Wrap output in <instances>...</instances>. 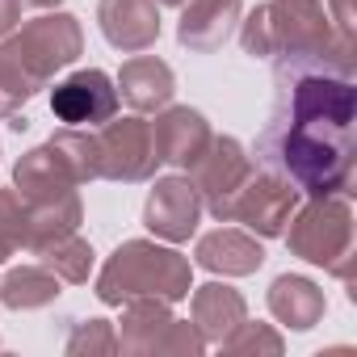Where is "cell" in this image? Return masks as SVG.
Instances as JSON below:
<instances>
[{"mask_svg": "<svg viewBox=\"0 0 357 357\" xmlns=\"http://www.w3.org/2000/svg\"><path fill=\"white\" fill-rule=\"evenodd\" d=\"M357 160V89L349 76L315 68H278V93L265 130L257 135V164L286 176L311 198H353Z\"/></svg>", "mask_w": 357, "mask_h": 357, "instance_id": "1", "label": "cell"}, {"mask_svg": "<svg viewBox=\"0 0 357 357\" xmlns=\"http://www.w3.org/2000/svg\"><path fill=\"white\" fill-rule=\"evenodd\" d=\"M240 47L252 59H273L278 68H315L353 80V38H340L319 0H265L236 26Z\"/></svg>", "mask_w": 357, "mask_h": 357, "instance_id": "2", "label": "cell"}, {"mask_svg": "<svg viewBox=\"0 0 357 357\" xmlns=\"http://www.w3.org/2000/svg\"><path fill=\"white\" fill-rule=\"evenodd\" d=\"M76 172L68 168V160L43 143L30 147L17 164H13V194L26 211V248L38 252L51 240L68 236L80 227L84 206H80V190H76Z\"/></svg>", "mask_w": 357, "mask_h": 357, "instance_id": "3", "label": "cell"}, {"mask_svg": "<svg viewBox=\"0 0 357 357\" xmlns=\"http://www.w3.org/2000/svg\"><path fill=\"white\" fill-rule=\"evenodd\" d=\"M194 290V265L168 244L155 240H126L101 265L93 294L105 307H122L135 294H155L164 303H181Z\"/></svg>", "mask_w": 357, "mask_h": 357, "instance_id": "4", "label": "cell"}, {"mask_svg": "<svg viewBox=\"0 0 357 357\" xmlns=\"http://www.w3.org/2000/svg\"><path fill=\"white\" fill-rule=\"evenodd\" d=\"M286 248L307 261L328 269L336 282L349 286V298H357V244H353V206L349 198H311L307 206H294L290 223H286Z\"/></svg>", "mask_w": 357, "mask_h": 357, "instance_id": "5", "label": "cell"}, {"mask_svg": "<svg viewBox=\"0 0 357 357\" xmlns=\"http://www.w3.org/2000/svg\"><path fill=\"white\" fill-rule=\"evenodd\" d=\"M9 55L22 63V72L34 80V89H47L55 72L72 68L84 51V30L72 13H43L26 26H17L9 38H0Z\"/></svg>", "mask_w": 357, "mask_h": 357, "instance_id": "6", "label": "cell"}, {"mask_svg": "<svg viewBox=\"0 0 357 357\" xmlns=\"http://www.w3.org/2000/svg\"><path fill=\"white\" fill-rule=\"evenodd\" d=\"M97 160H101V176L105 181H151L155 176V143H151V122H143V114H126V118H109L97 130Z\"/></svg>", "mask_w": 357, "mask_h": 357, "instance_id": "7", "label": "cell"}, {"mask_svg": "<svg viewBox=\"0 0 357 357\" xmlns=\"http://www.w3.org/2000/svg\"><path fill=\"white\" fill-rule=\"evenodd\" d=\"M252 155L240 147V139H231V135H223V139H211V147L202 151V160L190 168L194 176V190H198V198H202V211H211L219 223H227L231 219V202H236V194L244 190V181L252 176Z\"/></svg>", "mask_w": 357, "mask_h": 357, "instance_id": "8", "label": "cell"}, {"mask_svg": "<svg viewBox=\"0 0 357 357\" xmlns=\"http://www.w3.org/2000/svg\"><path fill=\"white\" fill-rule=\"evenodd\" d=\"M294 206H298V190L286 181V176H278L269 168L265 172L252 168V176L244 181V190L231 202L227 223H244V231H252L257 240H273V236L286 231Z\"/></svg>", "mask_w": 357, "mask_h": 357, "instance_id": "9", "label": "cell"}, {"mask_svg": "<svg viewBox=\"0 0 357 357\" xmlns=\"http://www.w3.org/2000/svg\"><path fill=\"white\" fill-rule=\"evenodd\" d=\"M202 198L190 176H155V185L143 206V227L164 244H185L198 231Z\"/></svg>", "mask_w": 357, "mask_h": 357, "instance_id": "10", "label": "cell"}, {"mask_svg": "<svg viewBox=\"0 0 357 357\" xmlns=\"http://www.w3.org/2000/svg\"><path fill=\"white\" fill-rule=\"evenodd\" d=\"M51 114L63 126H101L118 114V89L101 68H80L51 89Z\"/></svg>", "mask_w": 357, "mask_h": 357, "instance_id": "11", "label": "cell"}, {"mask_svg": "<svg viewBox=\"0 0 357 357\" xmlns=\"http://www.w3.org/2000/svg\"><path fill=\"white\" fill-rule=\"evenodd\" d=\"M215 130L211 122L190 109V105H164L155 109V122H151V143H155V155L160 164H172V168H194L202 160V151L211 147Z\"/></svg>", "mask_w": 357, "mask_h": 357, "instance_id": "12", "label": "cell"}, {"mask_svg": "<svg viewBox=\"0 0 357 357\" xmlns=\"http://www.w3.org/2000/svg\"><path fill=\"white\" fill-rule=\"evenodd\" d=\"M244 17V0H185L181 22H176V43L194 55H215L227 47Z\"/></svg>", "mask_w": 357, "mask_h": 357, "instance_id": "13", "label": "cell"}, {"mask_svg": "<svg viewBox=\"0 0 357 357\" xmlns=\"http://www.w3.org/2000/svg\"><path fill=\"white\" fill-rule=\"evenodd\" d=\"M97 26L114 51L139 55L160 38V5L155 0H97Z\"/></svg>", "mask_w": 357, "mask_h": 357, "instance_id": "14", "label": "cell"}, {"mask_svg": "<svg viewBox=\"0 0 357 357\" xmlns=\"http://www.w3.org/2000/svg\"><path fill=\"white\" fill-rule=\"evenodd\" d=\"M194 265L219 273V278H248L265 265V248L252 231L240 227H215L206 236H198L194 244Z\"/></svg>", "mask_w": 357, "mask_h": 357, "instance_id": "15", "label": "cell"}, {"mask_svg": "<svg viewBox=\"0 0 357 357\" xmlns=\"http://www.w3.org/2000/svg\"><path fill=\"white\" fill-rule=\"evenodd\" d=\"M114 89H118V97H122L135 114H155V109H164V105L172 101V93H176V76H172V68H168L164 59L139 51L135 59L122 63Z\"/></svg>", "mask_w": 357, "mask_h": 357, "instance_id": "16", "label": "cell"}, {"mask_svg": "<svg viewBox=\"0 0 357 357\" xmlns=\"http://www.w3.org/2000/svg\"><path fill=\"white\" fill-rule=\"evenodd\" d=\"M265 303H269V315H273L282 328H290V332H311V328L324 319V311H328L324 290H319L311 278H303V273H282V278H273Z\"/></svg>", "mask_w": 357, "mask_h": 357, "instance_id": "17", "label": "cell"}, {"mask_svg": "<svg viewBox=\"0 0 357 357\" xmlns=\"http://www.w3.org/2000/svg\"><path fill=\"white\" fill-rule=\"evenodd\" d=\"M190 311H194V328L202 332L206 344H219L240 319H248V303L240 290H231L227 282H206L190 290Z\"/></svg>", "mask_w": 357, "mask_h": 357, "instance_id": "18", "label": "cell"}, {"mask_svg": "<svg viewBox=\"0 0 357 357\" xmlns=\"http://www.w3.org/2000/svg\"><path fill=\"white\" fill-rule=\"evenodd\" d=\"M168 324H172V311H168L164 298H155V294H135V298L122 303L118 349H122V353H151Z\"/></svg>", "mask_w": 357, "mask_h": 357, "instance_id": "19", "label": "cell"}, {"mask_svg": "<svg viewBox=\"0 0 357 357\" xmlns=\"http://www.w3.org/2000/svg\"><path fill=\"white\" fill-rule=\"evenodd\" d=\"M63 282L38 261V265H17L0 278V303L9 311H38V307H51L63 290Z\"/></svg>", "mask_w": 357, "mask_h": 357, "instance_id": "20", "label": "cell"}, {"mask_svg": "<svg viewBox=\"0 0 357 357\" xmlns=\"http://www.w3.org/2000/svg\"><path fill=\"white\" fill-rule=\"evenodd\" d=\"M34 257H38L59 282H68V286H84L89 273H93V244H89L80 231H68V236L51 240V244L38 248Z\"/></svg>", "mask_w": 357, "mask_h": 357, "instance_id": "21", "label": "cell"}, {"mask_svg": "<svg viewBox=\"0 0 357 357\" xmlns=\"http://www.w3.org/2000/svg\"><path fill=\"white\" fill-rule=\"evenodd\" d=\"M51 147L68 160V168L76 172V181L89 185L101 176V160H97V135L84 130V126H63L51 135Z\"/></svg>", "mask_w": 357, "mask_h": 357, "instance_id": "22", "label": "cell"}, {"mask_svg": "<svg viewBox=\"0 0 357 357\" xmlns=\"http://www.w3.org/2000/svg\"><path fill=\"white\" fill-rule=\"evenodd\" d=\"M219 349L231 353V357H248V353H269V357H278V353L286 349V340H282V332H273L269 324H248V319H240V324L219 340Z\"/></svg>", "mask_w": 357, "mask_h": 357, "instance_id": "23", "label": "cell"}, {"mask_svg": "<svg viewBox=\"0 0 357 357\" xmlns=\"http://www.w3.org/2000/svg\"><path fill=\"white\" fill-rule=\"evenodd\" d=\"M38 89H34V80L22 72V63L9 55V47L0 43V118H13V114H22V105L34 97Z\"/></svg>", "mask_w": 357, "mask_h": 357, "instance_id": "24", "label": "cell"}, {"mask_svg": "<svg viewBox=\"0 0 357 357\" xmlns=\"http://www.w3.org/2000/svg\"><path fill=\"white\" fill-rule=\"evenodd\" d=\"M72 357H93V353H118V332L109 319H72V332L63 340Z\"/></svg>", "mask_w": 357, "mask_h": 357, "instance_id": "25", "label": "cell"}, {"mask_svg": "<svg viewBox=\"0 0 357 357\" xmlns=\"http://www.w3.org/2000/svg\"><path fill=\"white\" fill-rule=\"evenodd\" d=\"M26 248V211L13 190H0V261Z\"/></svg>", "mask_w": 357, "mask_h": 357, "instance_id": "26", "label": "cell"}, {"mask_svg": "<svg viewBox=\"0 0 357 357\" xmlns=\"http://www.w3.org/2000/svg\"><path fill=\"white\" fill-rule=\"evenodd\" d=\"M202 349H206V340H202V332L190 319H172L151 353L155 357H202Z\"/></svg>", "mask_w": 357, "mask_h": 357, "instance_id": "27", "label": "cell"}, {"mask_svg": "<svg viewBox=\"0 0 357 357\" xmlns=\"http://www.w3.org/2000/svg\"><path fill=\"white\" fill-rule=\"evenodd\" d=\"M328 9H332V30L340 34V38H353V22H357V13H353V0H328Z\"/></svg>", "mask_w": 357, "mask_h": 357, "instance_id": "28", "label": "cell"}, {"mask_svg": "<svg viewBox=\"0 0 357 357\" xmlns=\"http://www.w3.org/2000/svg\"><path fill=\"white\" fill-rule=\"evenodd\" d=\"M22 26V0H0V38H9Z\"/></svg>", "mask_w": 357, "mask_h": 357, "instance_id": "29", "label": "cell"}, {"mask_svg": "<svg viewBox=\"0 0 357 357\" xmlns=\"http://www.w3.org/2000/svg\"><path fill=\"white\" fill-rule=\"evenodd\" d=\"M22 5H30V9H55V5H63V0H22Z\"/></svg>", "mask_w": 357, "mask_h": 357, "instance_id": "30", "label": "cell"}, {"mask_svg": "<svg viewBox=\"0 0 357 357\" xmlns=\"http://www.w3.org/2000/svg\"><path fill=\"white\" fill-rule=\"evenodd\" d=\"M155 5H164V9H181L185 0H155Z\"/></svg>", "mask_w": 357, "mask_h": 357, "instance_id": "31", "label": "cell"}]
</instances>
